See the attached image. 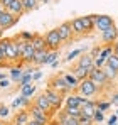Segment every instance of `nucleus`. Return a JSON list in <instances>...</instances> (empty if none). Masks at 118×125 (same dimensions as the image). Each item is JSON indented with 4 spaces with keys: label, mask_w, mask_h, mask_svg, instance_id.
Segmentation results:
<instances>
[{
    "label": "nucleus",
    "mask_w": 118,
    "mask_h": 125,
    "mask_svg": "<svg viewBox=\"0 0 118 125\" xmlns=\"http://www.w3.org/2000/svg\"><path fill=\"white\" fill-rule=\"evenodd\" d=\"M49 88L51 90H54V91H58L61 95H69L73 90L69 88V84L66 83V80H64V76L62 74H56V76H52L51 80H49Z\"/></svg>",
    "instance_id": "f257e3e1"
},
{
    "label": "nucleus",
    "mask_w": 118,
    "mask_h": 125,
    "mask_svg": "<svg viewBox=\"0 0 118 125\" xmlns=\"http://www.w3.org/2000/svg\"><path fill=\"white\" fill-rule=\"evenodd\" d=\"M76 93H78L79 96H93V95H96L98 93V86L93 83L89 78H84L83 81H79L78 88H76Z\"/></svg>",
    "instance_id": "f03ea898"
},
{
    "label": "nucleus",
    "mask_w": 118,
    "mask_h": 125,
    "mask_svg": "<svg viewBox=\"0 0 118 125\" xmlns=\"http://www.w3.org/2000/svg\"><path fill=\"white\" fill-rule=\"evenodd\" d=\"M44 95L47 96V100H49V103H51V106H52V110H54V113L58 112V110H61V106L64 105V95H61V93H58V91H54V90H51L49 86L44 90Z\"/></svg>",
    "instance_id": "7ed1b4c3"
},
{
    "label": "nucleus",
    "mask_w": 118,
    "mask_h": 125,
    "mask_svg": "<svg viewBox=\"0 0 118 125\" xmlns=\"http://www.w3.org/2000/svg\"><path fill=\"white\" fill-rule=\"evenodd\" d=\"M29 113H30V118L32 120H36V122H39V124H42V125H47L49 122H51V115L47 113V112H44L42 108H39L37 105H30L29 108Z\"/></svg>",
    "instance_id": "20e7f679"
},
{
    "label": "nucleus",
    "mask_w": 118,
    "mask_h": 125,
    "mask_svg": "<svg viewBox=\"0 0 118 125\" xmlns=\"http://www.w3.org/2000/svg\"><path fill=\"white\" fill-rule=\"evenodd\" d=\"M44 37H46V46H47L49 51H59V46L62 44V41H61V37H59L58 29L47 31Z\"/></svg>",
    "instance_id": "39448f33"
},
{
    "label": "nucleus",
    "mask_w": 118,
    "mask_h": 125,
    "mask_svg": "<svg viewBox=\"0 0 118 125\" xmlns=\"http://www.w3.org/2000/svg\"><path fill=\"white\" fill-rule=\"evenodd\" d=\"M115 25V19L111 17V15H98V14H95V29L99 31V32H103V31H106V29H110V27H113Z\"/></svg>",
    "instance_id": "423d86ee"
},
{
    "label": "nucleus",
    "mask_w": 118,
    "mask_h": 125,
    "mask_svg": "<svg viewBox=\"0 0 118 125\" xmlns=\"http://www.w3.org/2000/svg\"><path fill=\"white\" fill-rule=\"evenodd\" d=\"M88 78L98 86V90H101L103 86H106V84L110 83L108 78H106V74H105V71L103 69H98V68H93V71L88 74Z\"/></svg>",
    "instance_id": "0eeeda50"
},
{
    "label": "nucleus",
    "mask_w": 118,
    "mask_h": 125,
    "mask_svg": "<svg viewBox=\"0 0 118 125\" xmlns=\"http://www.w3.org/2000/svg\"><path fill=\"white\" fill-rule=\"evenodd\" d=\"M59 32V37H61V41L62 42H71L74 39V34H73V29H71V22L66 21L62 22L59 27H56Z\"/></svg>",
    "instance_id": "6e6552de"
},
{
    "label": "nucleus",
    "mask_w": 118,
    "mask_h": 125,
    "mask_svg": "<svg viewBox=\"0 0 118 125\" xmlns=\"http://www.w3.org/2000/svg\"><path fill=\"white\" fill-rule=\"evenodd\" d=\"M101 41H103L105 46H113V44L118 41V29H117V25H113V27L103 31V32H101Z\"/></svg>",
    "instance_id": "1a4fd4ad"
},
{
    "label": "nucleus",
    "mask_w": 118,
    "mask_h": 125,
    "mask_svg": "<svg viewBox=\"0 0 118 125\" xmlns=\"http://www.w3.org/2000/svg\"><path fill=\"white\" fill-rule=\"evenodd\" d=\"M32 103L37 105L39 108H42L44 112H47L49 115H51V118H52V115H54V110H52V106H51V103H49V100H47V96L44 95V91L40 93V95H37L34 100H32Z\"/></svg>",
    "instance_id": "9d476101"
},
{
    "label": "nucleus",
    "mask_w": 118,
    "mask_h": 125,
    "mask_svg": "<svg viewBox=\"0 0 118 125\" xmlns=\"http://www.w3.org/2000/svg\"><path fill=\"white\" fill-rule=\"evenodd\" d=\"M9 14H12L14 17H19L25 14V9H24V0H12V3L5 9Z\"/></svg>",
    "instance_id": "9b49d317"
},
{
    "label": "nucleus",
    "mask_w": 118,
    "mask_h": 125,
    "mask_svg": "<svg viewBox=\"0 0 118 125\" xmlns=\"http://www.w3.org/2000/svg\"><path fill=\"white\" fill-rule=\"evenodd\" d=\"M34 54H36V49H34L32 42H25L24 51H22V56H20V62H22V64H32Z\"/></svg>",
    "instance_id": "f8f14e48"
},
{
    "label": "nucleus",
    "mask_w": 118,
    "mask_h": 125,
    "mask_svg": "<svg viewBox=\"0 0 118 125\" xmlns=\"http://www.w3.org/2000/svg\"><path fill=\"white\" fill-rule=\"evenodd\" d=\"M17 22H19V17H14V15H12V14H9L7 10L0 15V27H2L3 31H7V29L14 27Z\"/></svg>",
    "instance_id": "ddd939ff"
},
{
    "label": "nucleus",
    "mask_w": 118,
    "mask_h": 125,
    "mask_svg": "<svg viewBox=\"0 0 118 125\" xmlns=\"http://www.w3.org/2000/svg\"><path fill=\"white\" fill-rule=\"evenodd\" d=\"M56 120H59L62 125H79V118H74V117L68 115L64 110H59V113L56 115Z\"/></svg>",
    "instance_id": "4468645a"
},
{
    "label": "nucleus",
    "mask_w": 118,
    "mask_h": 125,
    "mask_svg": "<svg viewBox=\"0 0 118 125\" xmlns=\"http://www.w3.org/2000/svg\"><path fill=\"white\" fill-rule=\"evenodd\" d=\"M76 64L81 66V68H86L88 73H91L93 68H95V59H93L89 54H81V58H78V62H76Z\"/></svg>",
    "instance_id": "2eb2a0df"
},
{
    "label": "nucleus",
    "mask_w": 118,
    "mask_h": 125,
    "mask_svg": "<svg viewBox=\"0 0 118 125\" xmlns=\"http://www.w3.org/2000/svg\"><path fill=\"white\" fill-rule=\"evenodd\" d=\"M79 19H81V24H83L86 34H91V32L95 31V14H91V15H83V17H79Z\"/></svg>",
    "instance_id": "dca6fc26"
},
{
    "label": "nucleus",
    "mask_w": 118,
    "mask_h": 125,
    "mask_svg": "<svg viewBox=\"0 0 118 125\" xmlns=\"http://www.w3.org/2000/svg\"><path fill=\"white\" fill-rule=\"evenodd\" d=\"M71 22V29H73V34H74V37H83V36H86V32H84V27H83V24H81V19L79 17H74Z\"/></svg>",
    "instance_id": "f3484780"
},
{
    "label": "nucleus",
    "mask_w": 118,
    "mask_h": 125,
    "mask_svg": "<svg viewBox=\"0 0 118 125\" xmlns=\"http://www.w3.org/2000/svg\"><path fill=\"white\" fill-rule=\"evenodd\" d=\"M29 120H30V113H29V110H27V108H22V110H19V112L14 115V122H15V124L27 125Z\"/></svg>",
    "instance_id": "a211bd4d"
},
{
    "label": "nucleus",
    "mask_w": 118,
    "mask_h": 125,
    "mask_svg": "<svg viewBox=\"0 0 118 125\" xmlns=\"http://www.w3.org/2000/svg\"><path fill=\"white\" fill-rule=\"evenodd\" d=\"M95 112H96V102H93V100H89L88 103L81 108V115H83V117H89V118H93Z\"/></svg>",
    "instance_id": "6ab92c4d"
},
{
    "label": "nucleus",
    "mask_w": 118,
    "mask_h": 125,
    "mask_svg": "<svg viewBox=\"0 0 118 125\" xmlns=\"http://www.w3.org/2000/svg\"><path fill=\"white\" fill-rule=\"evenodd\" d=\"M79 103H81V96L78 93H69L64 98V105L66 106H79Z\"/></svg>",
    "instance_id": "aec40b11"
},
{
    "label": "nucleus",
    "mask_w": 118,
    "mask_h": 125,
    "mask_svg": "<svg viewBox=\"0 0 118 125\" xmlns=\"http://www.w3.org/2000/svg\"><path fill=\"white\" fill-rule=\"evenodd\" d=\"M69 71L78 78L79 81H83V80H84V78H88V74H89L86 68H81V66H78V64H74V66H73V69H69Z\"/></svg>",
    "instance_id": "412c9836"
},
{
    "label": "nucleus",
    "mask_w": 118,
    "mask_h": 125,
    "mask_svg": "<svg viewBox=\"0 0 118 125\" xmlns=\"http://www.w3.org/2000/svg\"><path fill=\"white\" fill-rule=\"evenodd\" d=\"M36 84L34 83H29V84H24V86H20V95L22 96H25V98H32L34 96V93H36Z\"/></svg>",
    "instance_id": "4be33fe9"
},
{
    "label": "nucleus",
    "mask_w": 118,
    "mask_h": 125,
    "mask_svg": "<svg viewBox=\"0 0 118 125\" xmlns=\"http://www.w3.org/2000/svg\"><path fill=\"white\" fill-rule=\"evenodd\" d=\"M30 105H32V100H30V98H25V96H22V95H20L19 98H15V100L12 102V108H20V106L29 108Z\"/></svg>",
    "instance_id": "5701e85b"
},
{
    "label": "nucleus",
    "mask_w": 118,
    "mask_h": 125,
    "mask_svg": "<svg viewBox=\"0 0 118 125\" xmlns=\"http://www.w3.org/2000/svg\"><path fill=\"white\" fill-rule=\"evenodd\" d=\"M47 52H49V49L36 51V54H34V58H32V64H36V66H42V62H44V59H46Z\"/></svg>",
    "instance_id": "b1692460"
},
{
    "label": "nucleus",
    "mask_w": 118,
    "mask_h": 125,
    "mask_svg": "<svg viewBox=\"0 0 118 125\" xmlns=\"http://www.w3.org/2000/svg\"><path fill=\"white\" fill-rule=\"evenodd\" d=\"M22 74H24V69H22V62H19L17 66H12V69H10V78H12V81L19 83V80L22 78Z\"/></svg>",
    "instance_id": "393cba45"
},
{
    "label": "nucleus",
    "mask_w": 118,
    "mask_h": 125,
    "mask_svg": "<svg viewBox=\"0 0 118 125\" xmlns=\"http://www.w3.org/2000/svg\"><path fill=\"white\" fill-rule=\"evenodd\" d=\"M32 46H34V49H36V51L47 49V46H46V37H44V36H40V34H36V36H34V39H32Z\"/></svg>",
    "instance_id": "a878e982"
},
{
    "label": "nucleus",
    "mask_w": 118,
    "mask_h": 125,
    "mask_svg": "<svg viewBox=\"0 0 118 125\" xmlns=\"http://www.w3.org/2000/svg\"><path fill=\"white\" fill-rule=\"evenodd\" d=\"M62 76H64L66 83L69 84V88H71L73 91H76V88H78V84H79V80H78V78H76L73 73H64Z\"/></svg>",
    "instance_id": "bb28decb"
},
{
    "label": "nucleus",
    "mask_w": 118,
    "mask_h": 125,
    "mask_svg": "<svg viewBox=\"0 0 118 125\" xmlns=\"http://www.w3.org/2000/svg\"><path fill=\"white\" fill-rule=\"evenodd\" d=\"M34 36H36V32H29V31H24V32H19V34H15L14 37H17V39H20V41H24V42H32Z\"/></svg>",
    "instance_id": "cd10ccee"
},
{
    "label": "nucleus",
    "mask_w": 118,
    "mask_h": 125,
    "mask_svg": "<svg viewBox=\"0 0 118 125\" xmlns=\"http://www.w3.org/2000/svg\"><path fill=\"white\" fill-rule=\"evenodd\" d=\"M64 112H66L68 115L74 117V118H79V117H81V108H79V106H64Z\"/></svg>",
    "instance_id": "c85d7f7f"
},
{
    "label": "nucleus",
    "mask_w": 118,
    "mask_h": 125,
    "mask_svg": "<svg viewBox=\"0 0 118 125\" xmlns=\"http://www.w3.org/2000/svg\"><path fill=\"white\" fill-rule=\"evenodd\" d=\"M37 5H39V0H24L25 14H27V12H32L34 9H37Z\"/></svg>",
    "instance_id": "c756f323"
},
{
    "label": "nucleus",
    "mask_w": 118,
    "mask_h": 125,
    "mask_svg": "<svg viewBox=\"0 0 118 125\" xmlns=\"http://www.w3.org/2000/svg\"><path fill=\"white\" fill-rule=\"evenodd\" d=\"M58 56H59V51H49L42 64H52L54 61H58Z\"/></svg>",
    "instance_id": "7c9ffc66"
},
{
    "label": "nucleus",
    "mask_w": 118,
    "mask_h": 125,
    "mask_svg": "<svg viewBox=\"0 0 118 125\" xmlns=\"http://www.w3.org/2000/svg\"><path fill=\"white\" fill-rule=\"evenodd\" d=\"M103 71H105V74H106L108 81H113V80H117V78H118V73L115 71V69H111L110 66H105V68H103Z\"/></svg>",
    "instance_id": "2f4dec72"
},
{
    "label": "nucleus",
    "mask_w": 118,
    "mask_h": 125,
    "mask_svg": "<svg viewBox=\"0 0 118 125\" xmlns=\"http://www.w3.org/2000/svg\"><path fill=\"white\" fill-rule=\"evenodd\" d=\"M111 54H113V46H105V47H101V52H99L98 58L108 59V58H110Z\"/></svg>",
    "instance_id": "473e14b6"
},
{
    "label": "nucleus",
    "mask_w": 118,
    "mask_h": 125,
    "mask_svg": "<svg viewBox=\"0 0 118 125\" xmlns=\"http://www.w3.org/2000/svg\"><path fill=\"white\" fill-rule=\"evenodd\" d=\"M106 66H110L111 69H115V71L118 73V58L115 56V54H111V56L106 59Z\"/></svg>",
    "instance_id": "72a5a7b5"
},
{
    "label": "nucleus",
    "mask_w": 118,
    "mask_h": 125,
    "mask_svg": "<svg viewBox=\"0 0 118 125\" xmlns=\"http://www.w3.org/2000/svg\"><path fill=\"white\" fill-rule=\"evenodd\" d=\"M81 54H83V49H74V51H71V52L64 58V61H66V62H71L73 59H76V58L81 56Z\"/></svg>",
    "instance_id": "f704fd0d"
},
{
    "label": "nucleus",
    "mask_w": 118,
    "mask_h": 125,
    "mask_svg": "<svg viewBox=\"0 0 118 125\" xmlns=\"http://www.w3.org/2000/svg\"><path fill=\"white\" fill-rule=\"evenodd\" d=\"M29 83H32V74H30V73H25V71H24L22 78L19 80V86H24V84H29Z\"/></svg>",
    "instance_id": "c9c22d12"
},
{
    "label": "nucleus",
    "mask_w": 118,
    "mask_h": 125,
    "mask_svg": "<svg viewBox=\"0 0 118 125\" xmlns=\"http://www.w3.org/2000/svg\"><path fill=\"white\" fill-rule=\"evenodd\" d=\"M110 106H111L110 102H99V100H96V110H99V112H106Z\"/></svg>",
    "instance_id": "e433bc0d"
},
{
    "label": "nucleus",
    "mask_w": 118,
    "mask_h": 125,
    "mask_svg": "<svg viewBox=\"0 0 118 125\" xmlns=\"http://www.w3.org/2000/svg\"><path fill=\"white\" fill-rule=\"evenodd\" d=\"M103 120H105V113L99 112V110H96L95 115H93V122H95V124H99V122H103Z\"/></svg>",
    "instance_id": "4c0bfd02"
},
{
    "label": "nucleus",
    "mask_w": 118,
    "mask_h": 125,
    "mask_svg": "<svg viewBox=\"0 0 118 125\" xmlns=\"http://www.w3.org/2000/svg\"><path fill=\"white\" fill-rule=\"evenodd\" d=\"M105 66H106V59H103V58H96V59H95V68L103 69Z\"/></svg>",
    "instance_id": "58836bf2"
},
{
    "label": "nucleus",
    "mask_w": 118,
    "mask_h": 125,
    "mask_svg": "<svg viewBox=\"0 0 118 125\" xmlns=\"http://www.w3.org/2000/svg\"><path fill=\"white\" fill-rule=\"evenodd\" d=\"M9 113H10V108L5 106V105H0V117H2V118H7Z\"/></svg>",
    "instance_id": "ea45409f"
},
{
    "label": "nucleus",
    "mask_w": 118,
    "mask_h": 125,
    "mask_svg": "<svg viewBox=\"0 0 118 125\" xmlns=\"http://www.w3.org/2000/svg\"><path fill=\"white\" fill-rule=\"evenodd\" d=\"M95 122H93V118H89V117H79V125H93Z\"/></svg>",
    "instance_id": "a19ab883"
},
{
    "label": "nucleus",
    "mask_w": 118,
    "mask_h": 125,
    "mask_svg": "<svg viewBox=\"0 0 118 125\" xmlns=\"http://www.w3.org/2000/svg\"><path fill=\"white\" fill-rule=\"evenodd\" d=\"M99 52H101V46H95L93 49H91V52H89V56L93 58V59H96L99 56Z\"/></svg>",
    "instance_id": "79ce46f5"
},
{
    "label": "nucleus",
    "mask_w": 118,
    "mask_h": 125,
    "mask_svg": "<svg viewBox=\"0 0 118 125\" xmlns=\"http://www.w3.org/2000/svg\"><path fill=\"white\" fill-rule=\"evenodd\" d=\"M117 122H118V115H117V113H113V115L108 118V125H115Z\"/></svg>",
    "instance_id": "37998d69"
},
{
    "label": "nucleus",
    "mask_w": 118,
    "mask_h": 125,
    "mask_svg": "<svg viewBox=\"0 0 118 125\" xmlns=\"http://www.w3.org/2000/svg\"><path fill=\"white\" fill-rule=\"evenodd\" d=\"M40 78H42V73H40V71L32 73V83H34V81H37V80H40Z\"/></svg>",
    "instance_id": "c03bdc74"
},
{
    "label": "nucleus",
    "mask_w": 118,
    "mask_h": 125,
    "mask_svg": "<svg viewBox=\"0 0 118 125\" xmlns=\"http://www.w3.org/2000/svg\"><path fill=\"white\" fill-rule=\"evenodd\" d=\"M9 86H10V81H9L7 78L0 80V88H9Z\"/></svg>",
    "instance_id": "a18cd8bd"
},
{
    "label": "nucleus",
    "mask_w": 118,
    "mask_h": 125,
    "mask_svg": "<svg viewBox=\"0 0 118 125\" xmlns=\"http://www.w3.org/2000/svg\"><path fill=\"white\" fill-rule=\"evenodd\" d=\"M111 105H115V106H118V93H113V96H111V102H110Z\"/></svg>",
    "instance_id": "49530a36"
},
{
    "label": "nucleus",
    "mask_w": 118,
    "mask_h": 125,
    "mask_svg": "<svg viewBox=\"0 0 118 125\" xmlns=\"http://www.w3.org/2000/svg\"><path fill=\"white\" fill-rule=\"evenodd\" d=\"M2 66H7V61H5V56H3V52L0 51V68Z\"/></svg>",
    "instance_id": "de8ad7c7"
},
{
    "label": "nucleus",
    "mask_w": 118,
    "mask_h": 125,
    "mask_svg": "<svg viewBox=\"0 0 118 125\" xmlns=\"http://www.w3.org/2000/svg\"><path fill=\"white\" fill-rule=\"evenodd\" d=\"M0 3H2V5H3V7L7 9V7H9V5L12 3V0H0Z\"/></svg>",
    "instance_id": "09e8293b"
},
{
    "label": "nucleus",
    "mask_w": 118,
    "mask_h": 125,
    "mask_svg": "<svg viewBox=\"0 0 118 125\" xmlns=\"http://www.w3.org/2000/svg\"><path fill=\"white\" fill-rule=\"evenodd\" d=\"M113 54L118 58V42H115V44H113Z\"/></svg>",
    "instance_id": "8fccbe9b"
},
{
    "label": "nucleus",
    "mask_w": 118,
    "mask_h": 125,
    "mask_svg": "<svg viewBox=\"0 0 118 125\" xmlns=\"http://www.w3.org/2000/svg\"><path fill=\"white\" fill-rule=\"evenodd\" d=\"M47 125H62V124H61L59 120H56V118H54V120L51 118V122H49V124H47Z\"/></svg>",
    "instance_id": "3c124183"
},
{
    "label": "nucleus",
    "mask_w": 118,
    "mask_h": 125,
    "mask_svg": "<svg viewBox=\"0 0 118 125\" xmlns=\"http://www.w3.org/2000/svg\"><path fill=\"white\" fill-rule=\"evenodd\" d=\"M27 125H42V124H39V122H36V120H32V118H30V120L27 122Z\"/></svg>",
    "instance_id": "603ef678"
},
{
    "label": "nucleus",
    "mask_w": 118,
    "mask_h": 125,
    "mask_svg": "<svg viewBox=\"0 0 118 125\" xmlns=\"http://www.w3.org/2000/svg\"><path fill=\"white\" fill-rule=\"evenodd\" d=\"M3 12H5V7H3V5H2V3H0V15H2V14H3Z\"/></svg>",
    "instance_id": "864d4df0"
},
{
    "label": "nucleus",
    "mask_w": 118,
    "mask_h": 125,
    "mask_svg": "<svg viewBox=\"0 0 118 125\" xmlns=\"http://www.w3.org/2000/svg\"><path fill=\"white\" fill-rule=\"evenodd\" d=\"M51 66H52V68H58V66H59V61H54L52 64H51Z\"/></svg>",
    "instance_id": "5fc2aeb1"
},
{
    "label": "nucleus",
    "mask_w": 118,
    "mask_h": 125,
    "mask_svg": "<svg viewBox=\"0 0 118 125\" xmlns=\"http://www.w3.org/2000/svg\"><path fill=\"white\" fill-rule=\"evenodd\" d=\"M0 39H3V29L0 27Z\"/></svg>",
    "instance_id": "6e6d98bb"
},
{
    "label": "nucleus",
    "mask_w": 118,
    "mask_h": 125,
    "mask_svg": "<svg viewBox=\"0 0 118 125\" xmlns=\"http://www.w3.org/2000/svg\"><path fill=\"white\" fill-rule=\"evenodd\" d=\"M51 0H39V3H49Z\"/></svg>",
    "instance_id": "4d7b16f0"
},
{
    "label": "nucleus",
    "mask_w": 118,
    "mask_h": 125,
    "mask_svg": "<svg viewBox=\"0 0 118 125\" xmlns=\"http://www.w3.org/2000/svg\"><path fill=\"white\" fill-rule=\"evenodd\" d=\"M3 78H5V74H3V73H0V80H3Z\"/></svg>",
    "instance_id": "13d9d810"
},
{
    "label": "nucleus",
    "mask_w": 118,
    "mask_h": 125,
    "mask_svg": "<svg viewBox=\"0 0 118 125\" xmlns=\"http://www.w3.org/2000/svg\"><path fill=\"white\" fill-rule=\"evenodd\" d=\"M10 125H20V124H15V122H12V124H10Z\"/></svg>",
    "instance_id": "bf43d9fd"
},
{
    "label": "nucleus",
    "mask_w": 118,
    "mask_h": 125,
    "mask_svg": "<svg viewBox=\"0 0 118 125\" xmlns=\"http://www.w3.org/2000/svg\"><path fill=\"white\" fill-rule=\"evenodd\" d=\"M0 125H3V124H2V122H0Z\"/></svg>",
    "instance_id": "052dcab7"
},
{
    "label": "nucleus",
    "mask_w": 118,
    "mask_h": 125,
    "mask_svg": "<svg viewBox=\"0 0 118 125\" xmlns=\"http://www.w3.org/2000/svg\"><path fill=\"white\" fill-rule=\"evenodd\" d=\"M117 115H118V110H117Z\"/></svg>",
    "instance_id": "680f3d73"
},
{
    "label": "nucleus",
    "mask_w": 118,
    "mask_h": 125,
    "mask_svg": "<svg viewBox=\"0 0 118 125\" xmlns=\"http://www.w3.org/2000/svg\"><path fill=\"white\" fill-rule=\"evenodd\" d=\"M115 125H117V124H115Z\"/></svg>",
    "instance_id": "e2e57ef3"
},
{
    "label": "nucleus",
    "mask_w": 118,
    "mask_h": 125,
    "mask_svg": "<svg viewBox=\"0 0 118 125\" xmlns=\"http://www.w3.org/2000/svg\"><path fill=\"white\" fill-rule=\"evenodd\" d=\"M117 125H118V124H117Z\"/></svg>",
    "instance_id": "0e129e2a"
},
{
    "label": "nucleus",
    "mask_w": 118,
    "mask_h": 125,
    "mask_svg": "<svg viewBox=\"0 0 118 125\" xmlns=\"http://www.w3.org/2000/svg\"><path fill=\"white\" fill-rule=\"evenodd\" d=\"M117 42H118V41H117Z\"/></svg>",
    "instance_id": "69168bd1"
}]
</instances>
